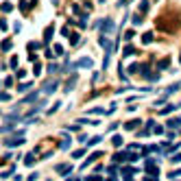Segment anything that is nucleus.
Returning a JSON list of instances; mask_svg holds the SVG:
<instances>
[{
  "instance_id": "nucleus-47",
  "label": "nucleus",
  "mask_w": 181,
  "mask_h": 181,
  "mask_svg": "<svg viewBox=\"0 0 181 181\" xmlns=\"http://www.w3.org/2000/svg\"><path fill=\"white\" fill-rule=\"evenodd\" d=\"M98 142H100V138H92V140H90V144H87V148H90V146H96Z\"/></svg>"
},
{
  "instance_id": "nucleus-22",
  "label": "nucleus",
  "mask_w": 181,
  "mask_h": 181,
  "mask_svg": "<svg viewBox=\"0 0 181 181\" xmlns=\"http://www.w3.org/2000/svg\"><path fill=\"white\" fill-rule=\"evenodd\" d=\"M109 61H111V53H109V50H105V59H103V70H107Z\"/></svg>"
},
{
  "instance_id": "nucleus-57",
  "label": "nucleus",
  "mask_w": 181,
  "mask_h": 181,
  "mask_svg": "<svg viewBox=\"0 0 181 181\" xmlns=\"http://www.w3.org/2000/svg\"><path fill=\"white\" fill-rule=\"evenodd\" d=\"M172 162L177 164V162H181V153H177V155H172Z\"/></svg>"
},
{
  "instance_id": "nucleus-55",
  "label": "nucleus",
  "mask_w": 181,
  "mask_h": 181,
  "mask_svg": "<svg viewBox=\"0 0 181 181\" xmlns=\"http://www.w3.org/2000/svg\"><path fill=\"white\" fill-rule=\"evenodd\" d=\"M107 172H109V175H116V172H118V168H116V166H109V168H107Z\"/></svg>"
},
{
  "instance_id": "nucleus-40",
  "label": "nucleus",
  "mask_w": 181,
  "mask_h": 181,
  "mask_svg": "<svg viewBox=\"0 0 181 181\" xmlns=\"http://www.w3.org/2000/svg\"><path fill=\"white\" fill-rule=\"evenodd\" d=\"M9 29V24H7V20L5 18H0V31H7Z\"/></svg>"
},
{
  "instance_id": "nucleus-12",
  "label": "nucleus",
  "mask_w": 181,
  "mask_h": 181,
  "mask_svg": "<svg viewBox=\"0 0 181 181\" xmlns=\"http://www.w3.org/2000/svg\"><path fill=\"white\" fill-rule=\"evenodd\" d=\"M53 33H55V26H53V24H50V26H46V31H44V42H46V44L53 39Z\"/></svg>"
},
{
  "instance_id": "nucleus-21",
  "label": "nucleus",
  "mask_w": 181,
  "mask_h": 181,
  "mask_svg": "<svg viewBox=\"0 0 181 181\" xmlns=\"http://www.w3.org/2000/svg\"><path fill=\"white\" fill-rule=\"evenodd\" d=\"M0 11H2V13H11L13 11V5L11 2H2V5H0Z\"/></svg>"
},
{
  "instance_id": "nucleus-23",
  "label": "nucleus",
  "mask_w": 181,
  "mask_h": 181,
  "mask_svg": "<svg viewBox=\"0 0 181 181\" xmlns=\"http://www.w3.org/2000/svg\"><path fill=\"white\" fill-rule=\"evenodd\" d=\"M179 87H181V83H172V85H168V87H166V94L170 96V94H175Z\"/></svg>"
},
{
  "instance_id": "nucleus-49",
  "label": "nucleus",
  "mask_w": 181,
  "mask_h": 181,
  "mask_svg": "<svg viewBox=\"0 0 181 181\" xmlns=\"http://www.w3.org/2000/svg\"><path fill=\"white\" fill-rule=\"evenodd\" d=\"M72 13H76V15H81V7H79V5H72Z\"/></svg>"
},
{
  "instance_id": "nucleus-35",
  "label": "nucleus",
  "mask_w": 181,
  "mask_h": 181,
  "mask_svg": "<svg viewBox=\"0 0 181 181\" xmlns=\"http://www.w3.org/2000/svg\"><path fill=\"white\" fill-rule=\"evenodd\" d=\"M33 74H35V76H39V74H42V63H39V61L33 66Z\"/></svg>"
},
{
  "instance_id": "nucleus-26",
  "label": "nucleus",
  "mask_w": 181,
  "mask_h": 181,
  "mask_svg": "<svg viewBox=\"0 0 181 181\" xmlns=\"http://www.w3.org/2000/svg\"><path fill=\"white\" fill-rule=\"evenodd\" d=\"M168 66H170V59L166 57V59H162V61L157 63V70H164V68H168Z\"/></svg>"
},
{
  "instance_id": "nucleus-20",
  "label": "nucleus",
  "mask_w": 181,
  "mask_h": 181,
  "mask_svg": "<svg viewBox=\"0 0 181 181\" xmlns=\"http://www.w3.org/2000/svg\"><path fill=\"white\" fill-rule=\"evenodd\" d=\"M68 37H70V44H72V46H81V44H79V42H81V37L76 35V33H70Z\"/></svg>"
},
{
  "instance_id": "nucleus-13",
  "label": "nucleus",
  "mask_w": 181,
  "mask_h": 181,
  "mask_svg": "<svg viewBox=\"0 0 181 181\" xmlns=\"http://www.w3.org/2000/svg\"><path fill=\"white\" fill-rule=\"evenodd\" d=\"M44 105H46V100H42V103H39V105H37V107H33V109H31V111L26 114V118H33L35 114H39V111L44 109Z\"/></svg>"
},
{
  "instance_id": "nucleus-14",
  "label": "nucleus",
  "mask_w": 181,
  "mask_h": 181,
  "mask_svg": "<svg viewBox=\"0 0 181 181\" xmlns=\"http://www.w3.org/2000/svg\"><path fill=\"white\" fill-rule=\"evenodd\" d=\"M37 96H39V92H31L26 98H22L20 103H22V105H26V103H33V100H37Z\"/></svg>"
},
{
  "instance_id": "nucleus-19",
  "label": "nucleus",
  "mask_w": 181,
  "mask_h": 181,
  "mask_svg": "<svg viewBox=\"0 0 181 181\" xmlns=\"http://www.w3.org/2000/svg\"><path fill=\"white\" fill-rule=\"evenodd\" d=\"M168 127H170V129H179V127H181V118H170V120H168Z\"/></svg>"
},
{
  "instance_id": "nucleus-39",
  "label": "nucleus",
  "mask_w": 181,
  "mask_h": 181,
  "mask_svg": "<svg viewBox=\"0 0 181 181\" xmlns=\"http://www.w3.org/2000/svg\"><path fill=\"white\" fill-rule=\"evenodd\" d=\"M42 48V44H35V42H29V50L33 53V50H39Z\"/></svg>"
},
{
  "instance_id": "nucleus-56",
  "label": "nucleus",
  "mask_w": 181,
  "mask_h": 181,
  "mask_svg": "<svg viewBox=\"0 0 181 181\" xmlns=\"http://www.w3.org/2000/svg\"><path fill=\"white\" fill-rule=\"evenodd\" d=\"M26 76V70H18V79H24Z\"/></svg>"
},
{
  "instance_id": "nucleus-51",
  "label": "nucleus",
  "mask_w": 181,
  "mask_h": 181,
  "mask_svg": "<svg viewBox=\"0 0 181 181\" xmlns=\"http://www.w3.org/2000/svg\"><path fill=\"white\" fill-rule=\"evenodd\" d=\"M37 177H39V175H37V172H31V175H29V179H26V181H37Z\"/></svg>"
},
{
  "instance_id": "nucleus-48",
  "label": "nucleus",
  "mask_w": 181,
  "mask_h": 181,
  "mask_svg": "<svg viewBox=\"0 0 181 181\" xmlns=\"http://www.w3.org/2000/svg\"><path fill=\"white\" fill-rule=\"evenodd\" d=\"M168 177H170V179H177V177H181V170H172Z\"/></svg>"
},
{
  "instance_id": "nucleus-10",
  "label": "nucleus",
  "mask_w": 181,
  "mask_h": 181,
  "mask_svg": "<svg viewBox=\"0 0 181 181\" xmlns=\"http://www.w3.org/2000/svg\"><path fill=\"white\" fill-rule=\"evenodd\" d=\"M100 46L105 48V50H109V53L114 50V44H111V39H109V37H105V35H100Z\"/></svg>"
},
{
  "instance_id": "nucleus-15",
  "label": "nucleus",
  "mask_w": 181,
  "mask_h": 181,
  "mask_svg": "<svg viewBox=\"0 0 181 181\" xmlns=\"http://www.w3.org/2000/svg\"><path fill=\"white\" fill-rule=\"evenodd\" d=\"M70 144H72V140H70V138H68V133L63 131V142L59 144V148H61V151H68V146H70Z\"/></svg>"
},
{
  "instance_id": "nucleus-42",
  "label": "nucleus",
  "mask_w": 181,
  "mask_h": 181,
  "mask_svg": "<svg viewBox=\"0 0 181 181\" xmlns=\"http://www.w3.org/2000/svg\"><path fill=\"white\" fill-rule=\"evenodd\" d=\"M13 172H15V166H11L9 170H5V172H2V175H0V177H2V179H5V177H9V175H13Z\"/></svg>"
},
{
  "instance_id": "nucleus-5",
  "label": "nucleus",
  "mask_w": 181,
  "mask_h": 181,
  "mask_svg": "<svg viewBox=\"0 0 181 181\" xmlns=\"http://www.w3.org/2000/svg\"><path fill=\"white\" fill-rule=\"evenodd\" d=\"M120 172H122V179H124V181H131V177L138 172V168H131V166H122V170H120Z\"/></svg>"
},
{
  "instance_id": "nucleus-32",
  "label": "nucleus",
  "mask_w": 181,
  "mask_h": 181,
  "mask_svg": "<svg viewBox=\"0 0 181 181\" xmlns=\"http://www.w3.org/2000/svg\"><path fill=\"white\" fill-rule=\"evenodd\" d=\"M111 144L114 146H122V135H114L111 138Z\"/></svg>"
},
{
  "instance_id": "nucleus-25",
  "label": "nucleus",
  "mask_w": 181,
  "mask_h": 181,
  "mask_svg": "<svg viewBox=\"0 0 181 181\" xmlns=\"http://www.w3.org/2000/svg\"><path fill=\"white\" fill-rule=\"evenodd\" d=\"M151 42H153V33L148 31V33H144V35H142V44H151Z\"/></svg>"
},
{
  "instance_id": "nucleus-7",
  "label": "nucleus",
  "mask_w": 181,
  "mask_h": 181,
  "mask_svg": "<svg viewBox=\"0 0 181 181\" xmlns=\"http://www.w3.org/2000/svg\"><path fill=\"white\" fill-rule=\"evenodd\" d=\"M100 155H103L100 151H96V153H92V155H90V157H87V159L83 162V166H81V168H83V170H85V168H90V166H92V164H94V162H96V159L100 157Z\"/></svg>"
},
{
  "instance_id": "nucleus-24",
  "label": "nucleus",
  "mask_w": 181,
  "mask_h": 181,
  "mask_svg": "<svg viewBox=\"0 0 181 181\" xmlns=\"http://www.w3.org/2000/svg\"><path fill=\"white\" fill-rule=\"evenodd\" d=\"M85 151H87V148H76V151L72 153V159H79V157H83V155H85Z\"/></svg>"
},
{
  "instance_id": "nucleus-17",
  "label": "nucleus",
  "mask_w": 181,
  "mask_h": 181,
  "mask_svg": "<svg viewBox=\"0 0 181 181\" xmlns=\"http://www.w3.org/2000/svg\"><path fill=\"white\" fill-rule=\"evenodd\" d=\"M138 11L144 15V13H148V0H140V5H138Z\"/></svg>"
},
{
  "instance_id": "nucleus-38",
  "label": "nucleus",
  "mask_w": 181,
  "mask_h": 181,
  "mask_svg": "<svg viewBox=\"0 0 181 181\" xmlns=\"http://www.w3.org/2000/svg\"><path fill=\"white\" fill-rule=\"evenodd\" d=\"M153 133H155V135H162V133H164V127H162V124H155Z\"/></svg>"
},
{
  "instance_id": "nucleus-34",
  "label": "nucleus",
  "mask_w": 181,
  "mask_h": 181,
  "mask_svg": "<svg viewBox=\"0 0 181 181\" xmlns=\"http://www.w3.org/2000/svg\"><path fill=\"white\" fill-rule=\"evenodd\" d=\"M166 100H168V94H164L162 98H157V100H155V107H159V105H164Z\"/></svg>"
},
{
  "instance_id": "nucleus-53",
  "label": "nucleus",
  "mask_w": 181,
  "mask_h": 181,
  "mask_svg": "<svg viewBox=\"0 0 181 181\" xmlns=\"http://www.w3.org/2000/svg\"><path fill=\"white\" fill-rule=\"evenodd\" d=\"M100 81V74L98 72H94V76H92V83H98Z\"/></svg>"
},
{
  "instance_id": "nucleus-28",
  "label": "nucleus",
  "mask_w": 181,
  "mask_h": 181,
  "mask_svg": "<svg viewBox=\"0 0 181 181\" xmlns=\"http://www.w3.org/2000/svg\"><path fill=\"white\" fill-rule=\"evenodd\" d=\"M79 124H90V127H96L98 122H96V120H90V118H81V120H79Z\"/></svg>"
},
{
  "instance_id": "nucleus-45",
  "label": "nucleus",
  "mask_w": 181,
  "mask_h": 181,
  "mask_svg": "<svg viewBox=\"0 0 181 181\" xmlns=\"http://www.w3.org/2000/svg\"><path fill=\"white\" fill-rule=\"evenodd\" d=\"M53 53H55V55H63V48H61L59 44H55V50H53Z\"/></svg>"
},
{
  "instance_id": "nucleus-59",
  "label": "nucleus",
  "mask_w": 181,
  "mask_h": 181,
  "mask_svg": "<svg viewBox=\"0 0 181 181\" xmlns=\"http://www.w3.org/2000/svg\"><path fill=\"white\" fill-rule=\"evenodd\" d=\"M144 181H157V179H155V177L151 175V177H144Z\"/></svg>"
},
{
  "instance_id": "nucleus-27",
  "label": "nucleus",
  "mask_w": 181,
  "mask_h": 181,
  "mask_svg": "<svg viewBox=\"0 0 181 181\" xmlns=\"http://www.w3.org/2000/svg\"><path fill=\"white\" fill-rule=\"evenodd\" d=\"M175 109H177V105H168V107H164L159 114H162V116H168V114H170V111H175Z\"/></svg>"
},
{
  "instance_id": "nucleus-2",
  "label": "nucleus",
  "mask_w": 181,
  "mask_h": 181,
  "mask_svg": "<svg viewBox=\"0 0 181 181\" xmlns=\"http://www.w3.org/2000/svg\"><path fill=\"white\" fill-rule=\"evenodd\" d=\"M57 87H59V81H57V79H53V81H46V83L42 85V92H44V94H53Z\"/></svg>"
},
{
  "instance_id": "nucleus-60",
  "label": "nucleus",
  "mask_w": 181,
  "mask_h": 181,
  "mask_svg": "<svg viewBox=\"0 0 181 181\" xmlns=\"http://www.w3.org/2000/svg\"><path fill=\"white\" fill-rule=\"evenodd\" d=\"M105 181H114V179H105Z\"/></svg>"
},
{
  "instance_id": "nucleus-1",
  "label": "nucleus",
  "mask_w": 181,
  "mask_h": 181,
  "mask_svg": "<svg viewBox=\"0 0 181 181\" xmlns=\"http://www.w3.org/2000/svg\"><path fill=\"white\" fill-rule=\"evenodd\" d=\"M96 29H100V31H103V35H111V33L116 31V26H114V20H111V18L98 20V22H96Z\"/></svg>"
},
{
  "instance_id": "nucleus-50",
  "label": "nucleus",
  "mask_w": 181,
  "mask_h": 181,
  "mask_svg": "<svg viewBox=\"0 0 181 181\" xmlns=\"http://www.w3.org/2000/svg\"><path fill=\"white\" fill-rule=\"evenodd\" d=\"M20 29H22V22H20V20H18V22H15V24H13V31H15V33H20Z\"/></svg>"
},
{
  "instance_id": "nucleus-52",
  "label": "nucleus",
  "mask_w": 181,
  "mask_h": 181,
  "mask_svg": "<svg viewBox=\"0 0 181 181\" xmlns=\"http://www.w3.org/2000/svg\"><path fill=\"white\" fill-rule=\"evenodd\" d=\"M57 109H59V103H55V105H53V107H50V109H48V114H55Z\"/></svg>"
},
{
  "instance_id": "nucleus-11",
  "label": "nucleus",
  "mask_w": 181,
  "mask_h": 181,
  "mask_svg": "<svg viewBox=\"0 0 181 181\" xmlns=\"http://www.w3.org/2000/svg\"><path fill=\"white\" fill-rule=\"evenodd\" d=\"M76 79H79L76 74H72L70 79H68V83H66V87H63V92H66V94H68V92H72V87L76 85Z\"/></svg>"
},
{
  "instance_id": "nucleus-46",
  "label": "nucleus",
  "mask_w": 181,
  "mask_h": 181,
  "mask_svg": "<svg viewBox=\"0 0 181 181\" xmlns=\"http://www.w3.org/2000/svg\"><path fill=\"white\" fill-rule=\"evenodd\" d=\"M140 24H142V15H135L133 18V26H140Z\"/></svg>"
},
{
  "instance_id": "nucleus-33",
  "label": "nucleus",
  "mask_w": 181,
  "mask_h": 181,
  "mask_svg": "<svg viewBox=\"0 0 181 181\" xmlns=\"http://www.w3.org/2000/svg\"><path fill=\"white\" fill-rule=\"evenodd\" d=\"M11 100V96L7 94V92H2V90H0V103H9Z\"/></svg>"
},
{
  "instance_id": "nucleus-43",
  "label": "nucleus",
  "mask_w": 181,
  "mask_h": 181,
  "mask_svg": "<svg viewBox=\"0 0 181 181\" xmlns=\"http://www.w3.org/2000/svg\"><path fill=\"white\" fill-rule=\"evenodd\" d=\"M85 181H103V179H100V175H96V172H94V175H90Z\"/></svg>"
},
{
  "instance_id": "nucleus-61",
  "label": "nucleus",
  "mask_w": 181,
  "mask_h": 181,
  "mask_svg": "<svg viewBox=\"0 0 181 181\" xmlns=\"http://www.w3.org/2000/svg\"><path fill=\"white\" fill-rule=\"evenodd\" d=\"M66 181H74V179H66Z\"/></svg>"
},
{
  "instance_id": "nucleus-4",
  "label": "nucleus",
  "mask_w": 181,
  "mask_h": 181,
  "mask_svg": "<svg viewBox=\"0 0 181 181\" xmlns=\"http://www.w3.org/2000/svg\"><path fill=\"white\" fill-rule=\"evenodd\" d=\"M146 172L153 175V177L159 175V168H157V162H155V159H146Z\"/></svg>"
},
{
  "instance_id": "nucleus-30",
  "label": "nucleus",
  "mask_w": 181,
  "mask_h": 181,
  "mask_svg": "<svg viewBox=\"0 0 181 181\" xmlns=\"http://www.w3.org/2000/svg\"><path fill=\"white\" fill-rule=\"evenodd\" d=\"M31 85H33V83H20V85H18V92H29Z\"/></svg>"
},
{
  "instance_id": "nucleus-44",
  "label": "nucleus",
  "mask_w": 181,
  "mask_h": 181,
  "mask_svg": "<svg viewBox=\"0 0 181 181\" xmlns=\"http://www.w3.org/2000/svg\"><path fill=\"white\" fill-rule=\"evenodd\" d=\"M18 61H20L18 57H11V59H9V66H11V68H18Z\"/></svg>"
},
{
  "instance_id": "nucleus-58",
  "label": "nucleus",
  "mask_w": 181,
  "mask_h": 181,
  "mask_svg": "<svg viewBox=\"0 0 181 181\" xmlns=\"http://www.w3.org/2000/svg\"><path fill=\"white\" fill-rule=\"evenodd\" d=\"M5 85H7V87H11V85H13V79H11V76H9V79H5Z\"/></svg>"
},
{
  "instance_id": "nucleus-37",
  "label": "nucleus",
  "mask_w": 181,
  "mask_h": 181,
  "mask_svg": "<svg viewBox=\"0 0 181 181\" xmlns=\"http://www.w3.org/2000/svg\"><path fill=\"white\" fill-rule=\"evenodd\" d=\"M48 72H50V74H57V72H59V66H57V63H50V66H48Z\"/></svg>"
},
{
  "instance_id": "nucleus-41",
  "label": "nucleus",
  "mask_w": 181,
  "mask_h": 181,
  "mask_svg": "<svg viewBox=\"0 0 181 181\" xmlns=\"http://www.w3.org/2000/svg\"><path fill=\"white\" fill-rule=\"evenodd\" d=\"M29 7H31V5L26 2V0H20V9H22V11H29Z\"/></svg>"
},
{
  "instance_id": "nucleus-6",
  "label": "nucleus",
  "mask_w": 181,
  "mask_h": 181,
  "mask_svg": "<svg viewBox=\"0 0 181 181\" xmlns=\"http://www.w3.org/2000/svg\"><path fill=\"white\" fill-rule=\"evenodd\" d=\"M140 127H142V120L140 118H133V120L124 122V131H133V129H140Z\"/></svg>"
},
{
  "instance_id": "nucleus-29",
  "label": "nucleus",
  "mask_w": 181,
  "mask_h": 181,
  "mask_svg": "<svg viewBox=\"0 0 181 181\" xmlns=\"http://www.w3.org/2000/svg\"><path fill=\"white\" fill-rule=\"evenodd\" d=\"M148 133H153V131L144 127V129H140V131H138V138H148Z\"/></svg>"
},
{
  "instance_id": "nucleus-36",
  "label": "nucleus",
  "mask_w": 181,
  "mask_h": 181,
  "mask_svg": "<svg viewBox=\"0 0 181 181\" xmlns=\"http://www.w3.org/2000/svg\"><path fill=\"white\" fill-rule=\"evenodd\" d=\"M24 164H26V166H33V164H35V157H33V155H26V157H24Z\"/></svg>"
},
{
  "instance_id": "nucleus-54",
  "label": "nucleus",
  "mask_w": 181,
  "mask_h": 181,
  "mask_svg": "<svg viewBox=\"0 0 181 181\" xmlns=\"http://www.w3.org/2000/svg\"><path fill=\"white\" fill-rule=\"evenodd\" d=\"M29 61H33V63H37V61H39V57H35V55L31 53V55H29Z\"/></svg>"
},
{
  "instance_id": "nucleus-9",
  "label": "nucleus",
  "mask_w": 181,
  "mask_h": 181,
  "mask_svg": "<svg viewBox=\"0 0 181 181\" xmlns=\"http://www.w3.org/2000/svg\"><path fill=\"white\" fill-rule=\"evenodd\" d=\"M55 172L66 177V175H70V172H72V166H70V164H59V166H55Z\"/></svg>"
},
{
  "instance_id": "nucleus-31",
  "label": "nucleus",
  "mask_w": 181,
  "mask_h": 181,
  "mask_svg": "<svg viewBox=\"0 0 181 181\" xmlns=\"http://www.w3.org/2000/svg\"><path fill=\"white\" fill-rule=\"evenodd\" d=\"M87 114H96V116H105L107 111H105V109H100V107H94V109H90Z\"/></svg>"
},
{
  "instance_id": "nucleus-62",
  "label": "nucleus",
  "mask_w": 181,
  "mask_h": 181,
  "mask_svg": "<svg viewBox=\"0 0 181 181\" xmlns=\"http://www.w3.org/2000/svg\"><path fill=\"white\" fill-rule=\"evenodd\" d=\"M179 63H181V57H179Z\"/></svg>"
},
{
  "instance_id": "nucleus-18",
  "label": "nucleus",
  "mask_w": 181,
  "mask_h": 181,
  "mask_svg": "<svg viewBox=\"0 0 181 181\" xmlns=\"http://www.w3.org/2000/svg\"><path fill=\"white\" fill-rule=\"evenodd\" d=\"M138 50L133 48V46H124V50H122V57H131V55H135Z\"/></svg>"
},
{
  "instance_id": "nucleus-3",
  "label": "nucleus",
  "mask_w": 181,
  "mask_h": 181,
  "mask_svg": "<svg viewBox=\"0 0 181 181\" xmlns=\"http://www.w3.org/2000/svg\"><path fill=\"white\" fill-rule=\"evenodd\" d=\"M2 144H5V146H20V144H24V135H15V138H5V140H2Z\"/></svg>"
},
{
  "instance_id": "nucleus-63",
  "label": "nucleus",
  "mask_w": 181,
  "mask_h": 181,
  "mask_svg": "<svg viewBox=\"0 0 181 181\" xmlns=\"http://www.w3.org/2000/svg\"><path fill=\"white\" fill-rule=\"evenodd\" d=\"M100 2H105V0H100Z\"/></svg>"
},
{
  "instance_id": "nucleus-8",
  "label": "nucleus",
  "mask_w": 181,
  "mask_h": 181,
  "mask_svg": "<svg viewBox=\"0 0 181 181\" xmlns=\"http://www.w3.org/2000/svg\"><path fill=\"white\" fill-rule=\"evenodd\" d=\"M94 66V61H92V57H81L79 61L74 63V68H92Z\"/></svg>"
},
{
  "instance_id": "nucleus-16",
  "label": "nucleus",
  "mask_w": 181,
  "mask_h": 181,
  "mask_svg": "<svg viewBox=\"0 0 181 181\" xmlns=\"http://www.w3.org/2000/svg\"><path fill=\"white\" fill-rule=\"evenodd\" d=\"M11 48H13V42L11 39H5L2 44H0V50H2V53H9Z\"/></svg>"
}]
</instances>
